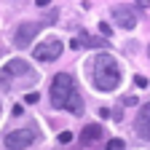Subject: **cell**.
<instances>
[{
	"mask_svg": "<svg viewBox=\"0 0 150 150\" xmlns=\"http://www.w3.org/2000/svg\"><path fill=\"white\" fill-rule=\"evenodd\" d=\"M40 30H43V27L38 24V22H22V24L16 27V35H13V46H16V48H27V46L35 40V35L40 32Z\"/></svg>",
	"mask_w": 150,
	"mask_h": 150,
	"instance_id": "obj_5",
	"label": "cell"
},
{
	"mask_svg": "<svg viewBox=\"0 0 150 150\" xmlns=\"http://www.w3.org/2000/svg\"><path fill=\"white\" fill-rule=\"evenodd\" d=\"M91 83L99 91H115L121 83V67L112 54H97L91 62Z\"/></svg>",
	"mask_w": 150,
	"mask_h": 150,
	"instance_id": "obj_2",
	"label": "cell"
},
{
	"mask_svg": "<svg viewBox=\"0 0 150 150\" xmlns=\"http://www.w3.org/2000/svg\"><path fill=\"white\" fill-rule=\"evenodd\" d=\"M134 131H137L142 139H147V142H150V102L139 107L137 118H134Z\"/></svg>",
	"mask_w": 150,
	"mask_h": 150,
	"instance_id": "obj_8",
	"label": "cell"
},
{
	"mask_svg": "<svg viewBox=\"0 0 150 150\" xmlns=\"http://www.w3.org/2000/svg\"><path fill=\"white\" fill-rule=\"evenodd\" d=\"M139 6H142V8H147V6H150V0H139Z\"/></svg>",
	"mask_w": 150,
	"mask_h": 150,
	"instance_id": "obj_19",
	"label": "cell"
},
{
	"mask_svg": "<svg viewBox=\"0 0 150 150\" xmlns=\"http://www.w3.org/2000/svg\"><path fill=\"white\" fill-rule=\"evenodd\" d=\"M22 112H24V107H22V105H13V115H16V118L22 115Z\"/></svg>",
	"mask_w": 150,
	"mask_h": 150,
	"instance_id": "obj_17",
	"label": "cell"
},
{
	"mask_svg": "<svg viewBox=\"0 0 150 150\" xmlns=\"http://www.w3.org/2000/svg\"><path fill=\"white\" fill-rule=\"evenodd\" d=\"M35 139V131L32 129H19V131H11L6 134V147L8 150H27Z\"/></svg>",
	"mask_w": 150,
	"mask_h": 150,
	"instance_id": "obj_6",
	"label": "cell"
},
{
	"mask_svg": "<svg viewBox=\"0 0 150 150\" xmlns=\"http://www.w3.org/2000/svg\"><path fill=\"white\" fill-rule=\"evenodd\" d=\"M147 54H150V46H147Z\"/></svg>",
	"mask_w": 150,
	"mask_h": 150,
	"instance_id": "obj_20",
	"label": "cell"
},
{
	"mask_svg": "<svg viewBox=\"0 0 150 150\" xmlns=\"http://www.w3.org/2000/svg\"><path fill=\"white\" fill-rule=\"evenodd\" d=\"M64 51V46H62V40L59 38H46L43 43H38L35 46V59L38 62H54V59H59V54Z\"/></svg>",
	"mask_w": 150,
	"mask_h": 150,
	"instance_id": "obj_4",
	"label": "cell"
},
{
	"mask_svg": "<svg viewBox=\"0 0 150 150\" xmlns=\"http://www.w3.org/2000/svg\"><path fill=\"white\" fill-rule=\"evenodd\" d=\"M48 97H51V107H56V110H70V112H81L83 110V97H81L78 83H75V78L70 72L54 75Z\"/></svg>",
	"mask_w": 150,
	"mask_h": 150,
	"instance_id": "obj_1",
	"label": "cell"
},
{
	"mask_svg": "<svg viewBox=\"0 0 150 150\" xmlns=\"http://www.w3.org/2000/svg\"><path fill=\"white\" fill-rule=\"evenodd\" d=\"M70 139H72V134H70V131H62V134H59V142H62V145H67Z\"/></svg>",
	"mask_w": 150,
	"mask_h": 150,
	"instance_id": "obj_15",
	"label": "cell"
},
{
	"mask_svg": "<svg viewBox=\"0 0 150 150\" xmlns=\"http://www.w3.org/2000/svg\"><path fill=\"white\" fill-rule=\"evenodd\" d=\"M102 137H105V129H102L99 123H86V126H83V131H81L83 145H94V142H99Z\"/></svg>",
	"mask_w": 150,
	"mask_h": 150,
	"instance_id": "obj_9",
	"label": "cell"
},
{
	"mask_svg": "<svg viewBox=\"0 0 150 150\" xmlns=\"http://www.w3.org/2000/svg\"><path fill=\"white\" fill-rule=\"evenodd\" d=\"M35 3H38V6L43 8V6H48V3H51V0H35Z\"/></svg>",
	"mask_w": 150,
	"mask_h": 150,
	"instance_id": "obj_18",
	"label": "cell"
},
{
	"mask_svg": "<svg viewBox=\"0 0 150 150\" xmlns=\"http://www.w3.org/2000/svg\"><path fill=\"white\" fill-rule=\"evenodd\" d=\"M134 83H137L139 88H145V86H147V78H145V75H137V78H134Z\"/></svg>",
	"mask_w": 150,
	"mask_h": 150,
	"instance_id": "obj_14",
	"label": "cell"
},
{
	"mask_svg": "<svg viewBox=\"0 0 150 150\" xmlns=\"http://www.w3.org/2000/svg\"><path fill=\"white\" fill-rule=\"evenodd\" d=\"M123 105H137V97H131V94H129V97H123Z\"/></svg>",
	"mask_w": 150,
	"mask_h": 150,
	"instance_id": "obj_16",
	"label": "cell"
},
{
	"mask_svg": "<svg viewBox=\"0 0 150 150\" xmlns=\"http://www.w3.org/2000/svg\"><path fill=\"white\" fill-rule=\"evenodd\" d=\"M81 46H86V48H105L107 46V38H88V35H83L81 38Z\"/></svg>",
	"mask_w": 150,
	"mask_h": 150,
	"instance_id": "obj_10",
	"label": "cell"
},
{
	"mask_svg": "<svg viewBox=\"0 0 150 150\" xmlns=\"http://www.w3.org/2000/svg\"><path fill=\"white\" fill-rule=\"evenodd\" d=\"M32 83H38V72L24 59H11V62L3 64V70H0V88H3V91L27 88Z\"/></svg>",
	"mask_w": 150,
	"mask_h": 150,
	"instance_id": "obj_3",
	"label": "cell"
},
{
	"mask_svg": "<svg viewBox=\"0 0 150 150\" xmlns=\"http://www.w3.org/2000/svg\"><path fill=\"white\" fill-rule=\"evenodd\" d=\"M38 99H40V97H38V94H35V91H30V94H27V97H24V102H27V105H35Z\"/></svg>",
	"mask_w": 150,
	"mask_h": 150,
	"instance_id": "obj_12",
	"label": "cell"
},
{
	"mask_svg": "<svg viewBox=\"0 0 150 150\" xmlns=\"http://www.w3.org/2000/svg\"><path fill=\"white\" fill-rule=\"evenodd\" d=\"M112 19H115V24L123 27V30H134L137 27V11L131 6H115L112 8Z\"/></svg>",
	"mask_w": 150,
	"mask_h": 150,
	"instance_id": "obj_7",
	"label": "cell"
},
{
	"mask_svg": "<svg viewBox=\"0 0 150 150\" xmlns=\"http://www.w3.org/2000/svg\"><path fill=\"white\" fill-rule=\"evenodd\" d=\"M99 32H102V38H110V32H112V30L107 27V22H102V24H99Z\"/></svg>",
	"mask_w": 150,
	"mask_h": 150,
	"instance_id": "obj_13",
	"label": "cell"
},
{
	"mask_svg": "<svg viewBox=\"0 0 150 150\" xmlns=\"http://www.w3.org/2000/svg\"><path fill=\"white\" fill-rule=\"evenodd\" d=\"M123 145H126L123 139H110L107 142V150H123Z\"/></svg>",
	"mask_w": 150,
	"mask_h": 150,
	"instance_id": "obj_11",
	"label": "cell"
}]
</instances>
